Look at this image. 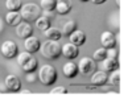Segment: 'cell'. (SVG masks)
Wrapping results in <instances>:
<instances>
[{"label": "cell", "instance_id": "26", "mask_svg": "<svg viewBox=\"0 0 132 99\" xmlns=\"http://www.w3.org/2000/svg\"><path fill=\"white\" fill-rule=\"evenodd\" d=\"M50 94L53 95H57V94H68V89H66L65 86H57L56 89H53L50 91Z\"/></svg>", "mask_w": 132, "mask_h": 99}, {"label": "cell", "instance_id": "19", "mask_svg": "<svg viewBox=\"0 0 132 99\" xmlns=\"http://www.w3.org/2000/svg\"><path fill=\"white\" fill-rule=\"evenodd\" d=\"M37 68H38V62H37V60H36L35 57H30V60H29L27 63H24L23 66H21V69H23V71H25V73L35 71Z\"/></svg>", "mask_w": 132, "mask_h": 99}, {"label": "cell", "instance_id": "23", "mask_svg": "<svg viewBox=\"0 0 132 99\" xmlns=\"http://www.w3.org/2000/svg\"><path fill=\"white\" fill-rule=\"evenodd\" d=\"M30 57H32V53H29V52H21V53H19L16 56V58H17V63H19L20 68L24 63H27L30 60Z\"/></svg>", "mask_w": 132, "mask_h": 99}, {"label": "cell", "instance_id": "14", "mask_svg": "<svg viewBox=\"0 0 132 99\" xmlns=\"http://www.w3.org/2000/svg\"><path fill=\"white\" fill-rule=\"evenodd\" d=\"M69 40H70L69 42L74 44V45H77V46H81V45H83V44L86 42V33L83 30L75 29L69 36Z\"/></svg>", "mask_w": 132, "mask_h": 99}, {"label": "cell", "instance_id": "21", "mask_svg": "<svg viewBox=\"0 0 132 99\" xmlns=\"http://www.w3.org/2000/svg\"><path fill=\"white\" fill-rule=\"evenodd\" d=\"M56 4H57V0H41L40 8L42 11H50V12H53L56 9Z\"/></svg>", "mask_w": 132, "mask_h": 99}, {"label": "cell", "instance_id": "5", "mask_svg": "<svg viewBox=\"0 0 132 99\" xmlns=\"http://www.w3.org/2000/svg\"><path fill=\"white\" fill-rule=\"evenodd\" d=\"M4 86H5L7 90L12 91V93H17L21 89V81H20V78L17 75L8 74L5 77V79H4Z\"/></svg>", "mask_w": 132, "mask_h": 99}, {"label": "cell", "instance_id": "3", "mask_svg": "<svg viewBox=\"0 0 132 99\" xmlns=\"http://www.w3.org/2000/svg\"><path fill=\"white\" fill-rule=\"evenodd\" d=\"M20 15H21L24 21H27V23H33V21H36L41 16V8L35 3H27L21 7Z\"/></svg>", "mask_w": 132, "mask_h": 99}, {"label": "cell", "instance_id": "16", "mask_svg": "<svg viewBox=\"0 0 132 99\" xmlns=\"http://www.w3.org/2000/svg\"><path fill=\"white\" fill-rule=\"evenodd\" d=\"M102 62V70L108 73V71H112L115 69L119 68V62H118V58H110V57H106Z\"/></svg>", "mask_w": 132, "mask_h": 99}, {"label": "cell", "instance_id": "15", "mask_svg": "<svg viewBox=\"0 0 132 99\" xmlns=\"http://www.w3.org/2000/svg\"><path fill=\"white\" fill-rule=\"evenodd\" d=\"M21 21H23V17H21L19 11H8L7 15H5V23L8 25H12V27H16L19 25Z\"/></svg>", "mask_w": 132, "mask_h": 99}, {"label": "cell", "instance_id": "11", "mask_svg": "<svg viewBox=\"0 0 132 99\" xmlns=\"http://www.w3.org/2000/svg\"><path fill=\"white\" fill-rule=\"evenodd\" d=\"M62 73L63 75L66 77V78H75L77 75H78L79 70H78V66H77V63H74L73 61H69L66 62L63 65V69H62Z\"/></svg>", "mask_w": 132, "mask_h": 99}, {"label": "cell", "instance_id": "33", "mask_svg": "<svg viewBox=\"0 0 132 99\" xmlns=\"http://www.w3.org/2000/svg\"><path fill=\"white\" fill-rule=\"evenodd\" d=\"M79 2H83V3H86V2H89V0H79Z\"/></svg>", "mask_w": 132, "mask_h": 99}, {"label": "cell", "instance_id": "31", "mask_svg": "<svg viewBox=\"0 0 132 99\" xmlns=\"http://www.w3.org/2000/svg\"><path fill=\"white\" fill-rule=\"evenodd\" d=\"M19 93H20V94H32L30 90H20Z\"/></svg>", "mask_w": 132, "mask_h": 99}, {"label": "cell", "instance_id": "12", "mask_svg": "<svg viewBox=\"0 0 132 99\" xmlns=\"http://www.w3.org/2000/svg\"><path fill=\"white\" fill-rule=\"evenodd\" d=\"M71 9H73V3H71V0H57L56 11H57L58 15L65 16V15H68Z\"/></svg>", "mask_w": 132, "mask_h": 99}, {"label": "cell", "instance_id": "20", "mask_svg": "<svg viewBox=\"0 0 132 99\" xmlns=\"http://www.w3.org/2000/svg\"><path fill=\"white\" fill-rule=\"evenodd\" d=\"M35 23H36V25H37V28L40 29V30H46L52 24H50V19H48V17H45V16H40L36 21H35Z\"/></svg>", "mask_w": 132, "mask_h": 99}, {"label": "cell", "instance_id": "34", "mask_svg": "<svg viewBox=\"0 0 132 99\" xmlns=\"http://www.w3.org/2000/svg\"><path fill=\"white\" fill-rule=\"evenodd\" d=\"M0 94H3V91H2V90H0Z\"/></svg>", "mask_w": 132, "mask_h": 99}, {"label": "cell", "instance_id": "28", "mask_svg": "<svg viewBox=\"0 0 132 99\" xmlns=\"http://www.w3.org/2000/svg\"><path fill=\"white\" fill-rule=\"evenodd\" d=\"M107 57H110V58H118V50H116V48L107 49Z\"/></svg>", "mask_w": 132, "mask_h": 99}, {"label": "cell", "instance_id": "32", "mask_svg": "<svg viewBox=\"0 0 132 99\" xmlns=\"http://www.w3.org/2000/svg\"><path fill=\"white\" fill-rule=\"evenodd\" d=\"M116 5H118V7H120V0H116Z\"/></svg>", "mask_w": 132, "mask_h": 99}, {"label": "cell", "instance_id": "6", "mask_svg": "<svg viewBox=\"0 0 132 99\" xmlns=\"http://www.w3.org/2000/svg\"><path fill=\"white\" fill-rule=\"evenodd\" d=\"M77 66H78V70H79L82 74H90V73H94L95 69H96V63H95V61H94L93 58H90V57H83Z\"/></svg>", "mask_w": 132, "mask_h": 99}, {"label": "cell", "instance_id": "9", "mask_svg": "<svg viewBox=\"0 0 132 99\" xmlns=\"http://www.w3.org/2000/svg\"><path fill=\"white\" fill-rule=\"evenodd\" d=\"M16 35L19 38H28L29 36L33 35V28L30 25V23H20L19 25H16Z\"/></svg>", "mask_w": 132, "mask_h": 99}, {"label": "cell", "instance_id": "2", "mask_svg": "<svg viewBox=\"0 0 132 99\" xmlns=\"http://www.w3.org/2000/svg\"><path fill=\"white\" fill-rule=\"evenodd\" d=\"M41 53L46 60H57L61 56V45L58 41L46 40L41 44Z\"/></svg>", "mask_w": 132, "mask_h": 99}, {"label": "cell", "instance_id": "8", "mask_svg": "<svg viewBox=\"0 0 132 99\" xmlns=\"http://www.w3.org/2000/svg\"><path fill=\"white\" fill-rule=\"evenodd\" d=\"M101 44H102V46L106 48V49L116 48V36L114 35L112 32L106 30V32H103L101 35Z\"/></svg>", "mask_w": 132, "mask_h": 99}, {"label": "cell", "instance_id": "22", "mask_svg": "<svg viewBox=\"0 0 132 99\" xmlns=\"http://www.w3.org/2000/svg\"><path fill=\"white\" fill-rule=\"evenodd\" d=\"M23 7L21 0H7L5 2V8L8 11H20Z\"/></svg>", "mask_w": 132, "mask_h": 99}, {"label": "cell", "instance_id": "25", "mask_svg": "<svg viewBox=\"0 0 132 99\" xmlns=\"http://www.w3.org/2000/svg\"><path fill=\"white\" fill-rule=\"evenodd\" d=\"M107 81L112 86H119V83H120V71H119V69L112 70V74L107 78Z\"/></svg>", "mask_w": 132, "mask_h": 99}, {"label": "cell", "instance_id": "18", "mask_svg": "<svg viewBox=\"0 0 132 99\" xmlns=\"http://www.w3.org/2000/svg\"><path fill=\"white\" fill-rule=\"evenodd\" d=\"M75 29H77V23L74 20L66 21L63 24V28H62V36H70Z\"/></svg>", "mask_w": 132, "mask_h": 99}, {"label": "cell", "instance_id": "4", "mask_svg": "<svg viewBox=\"0 0 132 99\" xmlns=\"http://www.w3.org/2000/svg\"><path fill=\"white\" fill-rule=\"evenodd\" d=\"M0 52H2V56L7 60L11 58H15L17 54H19V48H17V44L12 40H7L2 44L0 46Z\"/></svg>", "mask_w": 132, "mask_h": 99}, {"label": "cell", "instance_id": "24", "mask_svg": "<svg viewBox=\"0 0 132 99\" xmlns=\"http://www.w3.org/2000/svg\"><path fill=\"white\" fill-rule=\"evenodd\" d=\"M107 57V49L106 48H99V49H96L95 52H94V54H93V60L94 61H103L104 58Z\"/></svg>", "mask_w": 132, "mask_h": 99}, {"label": "cell", "instance_id": "27", "mask_svg": "<svg viewBox=\"0 0 132 99\" xmlns=\"http://www.w3.org/2000/svg\"><path fill=\"white\" fill-rule=\"evenodd\" d=\"M25 79H27V82H29V83H33V82H36V81H37V75L35 74V71L27 73V77H25Z\"/></svg>", "mask_w": 132, "mask_h": 99}, {"label": "cell", "instance_id": "29", "mask_svg": "<svg viewBox=\"0 0 132 99\" xmlns=\"http://www.w3.org/2000/svg\"><path fill=\"white\" fill-rule=\"evenodd\" d=\"M4 29H5V23H4V20L0 17V35L4 32Z\"/></svg>", "mask_w": 132, "mask_h": 99}, {"label": "cell", "instance_id": "1", "mask_svg": "<svg viewBox=\"0 0 132 99\" xmlns=\"http://www.w3.org/2000/svg\"><path fill=\"white\" fill-rule=\"evenodd\" d=\"M37 79L44 86H50L57 81V70L53 65H42L37 74Z\"/></svg>", "mask_w": 132, "mask_h": 99}, {"label": "cell", "instance_id": "7", "mask_svg": "<svg viewBox=\"0 0 132 99\" xmlns=\"http://www.w3.org/2000/svg\"><path fill=\"white\" fill-rule=\"evenodd\" d=\"M61 53L63 54L65 58L73 61V60H75L77 57L79 56V49H78V46H77V45H74V44L68 42V44H65V45H62Z\"/></svg>", "mask_w": 132, "mask_h": 99}, {"label": "cell", "instance_id": "10", "mask_svg": "<svg viewBox=\"0 0 132 99\" xmlns=\"http://www.w3.org/2000/svg\"><path fill=\"white\" fill-rule=\"evenodd\" d=\"M24 48L29 53H36L41 48V41L35 36H29L28 38L24 40Z\"/></svg>", "mask_w": 132, "mask_h": 99}, {"label": "cell", "instance_id": "30", "mask_svg": "<svg viewBox=\"0 0 132 99\" xmlns=\"http://www.w3.org/2000/svg\"><path fill=\"white\" fill-rule=\"evenodd\" d=\"M91 2L95 4V5H101V4H103V3H106L107 0H91Z\"/></svg>", "mask_w": 132, "mask_h": 99}, {"label": "cell", "instance_id": "17", "mask_svg": "<svg viewBox=\"0 0 132 99\" xmlns=\"http://www.w3.org/2000/svg\"><path fill=\"white\" fill-rule=\"evenodd\" d=\"M45 33V37L48 40H54V41H60L63 36H62V32L58 28H54V27H49L46 30H44Z\"/></svg>", "mask_w": 132, "mask_h": 99}, {"label": "cell", "instance_id": "13", "mask_svg": "<svg viewBox=\"0 0 132 99\" xmlns=\"http://www.w3.org/2000/svg\"><path fill=\"white\" fill-rule=\"evenodd\" d=\"M107 73L101 70V71H95L91 77V79H90V83L94 86V87H101L103 86L106 82H107Z\"/></svg>", "mask_w": 132, "mask_h": 99}]
</instances>
